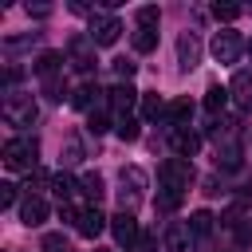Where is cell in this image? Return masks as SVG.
Returning <instances> with one entry per match:
<instances>
[{
  "instance_id": "cell-1",
  "label": "cell",
  "mask_w": 252,
  "mask_h": 252,
  "mask_svg": "<svg viewBox=\"0 0 252 252\" xmlns=\"http://www.w3.org/2000/svg\"><path fill=\"white\" fill-rule=\"evenodd\" d=\"M35 154H39V146H35V138H28V134L4 142V165H8L12 173H32V169H35Z\"/></svg>"
},
{
  "instance_id": "cell-2",
  "label": "cell",
  "mask_w": 252,
  "mask_h": 252,
  "mask_svg": "<svg viewBox=\"0 0 252 252\" xmlns=\"http://www.w3.org/2000/svg\"><path fill=\"white\" fill-rule=\"evenodd\" d=\"M158 177H161V189H173L185 197V189L193 185V161L189 158H165L158 165Z\"/></svg>"
},
{
  "instance_id": "cell-3",
  "label": "cell",
  "mask_w": 252,
  "mask_h": 252,
  "mask_svg": "<svg viewBox=\"0 0 252 252\" xmlns=\"http://www.w3.org/2000/svg\"><path fill=\"white\" fill-rule=\"evenodd\" d=\"M0 114H4V122L8 126H32L35 122V98L32 94H4V102H0Z\"/></svg>"
},
{
  "instance_id": "cell-4",
  "label": "cell",
  "mask_w": 252,
  "mask_h": 252,
  "mask_svg": "<svg viewBox=\"0 0 252 252\" xmlns=\"http://www.w3.org/2000/svg\"><path fill=\"white\" fill-rule=\"evenodd\" d=\"M240 51H244V39H240V32H232V28H220V32L213 35V59H217V63H236V59H240Z\"/></svg>"
},
{
  "instance_id": "cell-5",
  "label": "cell",
  "mask_w": 252,
  "mask_h": 252,
  "mask_svg": "<svg viewBox=\"0 0 252 252\" xmlns=\"http://www.w3.org/2000/svg\"><path fill=\"white\" fill-rule=\"evenodd\" d=\"M122 35V24H118V16H106V12H94L91 16V43H98V47H110L114 39Z\"/></svg>"
},
{
  "instance_id": "cell-6",
  "label": "cell",
  "mask_w": 252,
  "mask_h": 252,
  "mask_svg": "<svg viewBox=\"0 0 252 252\" xmlns=\"http://www.w3.org/2000/svg\"><path fill=\"white\" fill-rule=\"evenodd\" d=\"M122 213H130L134 205H138V197H142V189H146V173L138 169V165H122Z\"/></svg>"
},
{
  "instance_id": "cell-7",
  "label": "cell",
  "mask_w": 252,
  "mask_h": 252,
  "mask_svg": "<svg viewBox=\"0 0 252 252\" xmlns=\"http://www.w3.org/2000/svg\"><path fill=\"white\" fill-rule=\"evenodd\" d=\"M110 232H114L118 248H138V240H142V228H138L134 213H118V217H110Z\"/></svg>"
},
{
  "instance_id": "cell-8",
  "label": "cell",
  "mask_w": 252,
  "mask_h": 252,
  "mask_svg": "<svg viewBox=\"0 0 252 252\" xmlns=\"http://www.w3.org/2000/svg\"><path fill=\"white\" fill-rule=\"evenodd\" d=\"M197 59H201V39L193 32H181L177 35V63H181V71H193Z\"/></svg>"
},
{
  "instance_id": "cell-9",
  "label": "cell",
  "mask_w": 252,
  "mask_h": 252,
  "mask_svg": "<svg viewBox=\"0 0 252 252\" xmlns=\"http://www.w3.org/2000/svg\"><path fill=\"white\" fill-rule=\"evenodd\" d=\"M189 244H193L189 220H173V224L165 228V252H189Z\"/></svg>"
},
{
  "instance_id": "cell-10",
  "label": "cell",
  "mask_w": 252,
  "mask_h": 252,
  "mask_svg": "<svg viewBox=\"0 0 252 252\" xmlns=\"http://www.w3.org/2000/svg\"><path fill=\"white\" fill-rule=\"evenodd\" d=\"M228 94L236 98V106H240V110H252V67L232 75V83H228Z\"/></svg>"
},
{
  "instance_id": "cell-11",
  "label": "cell",
  "mask_w": 252,
  "mask_h": 252,
  "mask_svg": "<svg viewBox=\"0 0 252 252\" xmlns=\"http://www.w3.org/2000/svg\"><path fill=\"white\" fill-rule=\"evenodd\" d=\"M106 94H110V106L118 110V118H126V114H130V106H134V102L142 98V94H138V91H134L130 83H114V87H110Z\"/></svg>"
},
{
  "instance_id": "cell-12",
  "label": "cell",
  "mask_w": 252,
  "mask_h": 252,
  "mask_svg": "<svg viewBox=\"0 0 252 252\" xmlns=\"http://www.w3.org/2000/svg\"><path fill=\"white\" fill-rule=\"evenodd\" d=\"M20 220L32 228V224H43L47 220V201L43 197H35V193H28L24 201H20Z\"/></svg>"
},
{
  "instance_id": "cell-13",
  "label": "cell",
  "mask_w": 252,
  "mask_h": 252,
  "mask_svg": "<svg viewBox=\"0 0 252 252\" xmlns=\"http://www.w3.org/2000/svg\"><path fill=\"white\" fill-rule=\"evenodd\" d=\"M102 94H106V91H102L98 83H83V87L71 94V102H75V110H91V114H94V106L102 102Z\"/></svg>"
},
{
  "instance_id": "cell-14",
  "label": "cell",
  "mask_w": 252,
  "mask_h": 252,
  "mask_svg": "<svg viewBox=\"0 0 252 252\" xmlns=\"http://www.w3.org/2000/svg\"><path fill=\"white\" fill-rule=\"evenodd\" d=\"M75 228H79V236L94 240V236H98V232L106 228V217H102V213H98V209L91 205V209H83V217H79V224H75Z\"/></svg>"
},
{
  "instance_id": "cell-15",
  "label": "cell",
  "mask_w": 252,
  "mask_h": 252,
  "mask_svg": "<svg viewBox=\"0 0 252 252\" xmlns=\"http://www.w3.org/2000/svg\"><path fill=\"white\" fill-rule=\"evenodd\" d=\"M59 67H63V55H59V51H43V55L32 63V71H35L43 83H47V79H55V71H59Z\"/></svg>"
},
{
  "instance_id": "cell-16",
  "label": "cell",
  "mask_w": 252,
  "mask_h": 252,
  "mask_svg": "<svg viewBox=\"0 0 252 252\" xmlns=\"http://www.w3.org/2000/svg\"><path fill=\"white\" fill-rule=\"evenodd\" d=\"M169 138H173V150H177V158H193V154L201 150V138H197L193 130H173Z\"/></svg>"
},
{
  "instance_id": "cell-17",
  "label": "cell",
  "mask_w": 252,
  "mask_h": 252,
  "mask_svg": "<svg viewBox=\"0 0 252 252\" xmlns=\"http://www.w3.org/2000/svg\"><path fill=\"white\" fill-rule=\"evenodd\" d=\"M189 114H193V102H189V98H177V102L165 106V122H169L173 130H181V126L189 122Z\"/></svg>"
},
{
  "instance_id": "cell-18",
  "label": "cell",
  "mask_w": 252,
  "mask_h": 252,
  "mask_svg": "<svg viewBox=\"0 0 252 252\" xmlns=\"http://www.w3.org/2000/svg\"><path fill=\"white\" fill-rule=\"evenodd\" d=\"M228 98H232V94H228V87L213 83V87L205 91V110H209V114H220V110L228 106Z\"/></svg>"
},
{
  "instance_id": "cell-19",
  "label": "cell",
  "mask_w": 252,
  "mask_h": 252,
  "mask_svg": "<svg viewBox=\"0 0 252 252\" xmlns=\"http://www.w3.org/2000/svg\"><path fill=\"white\" fill-rule=\"evenodd\" d=\"M79 189L98 205V201H102V193H106V181H102V173H83V177H79Z\"/></svg>"
},
{
  "instance_id": "cell-20",
  "label": "cell",
  "mask_w": 252,
  "mask_h": 252,
  "mask_svg": "<svg viewBox=\"0 0 252 252\" xmlns=\"http://www.w3.org/2000/svg\"><path fill=\"white\" fill-rule=\"evenodd\" d=\"M51 189H55V197H59V205H67L75 193H79V185H75V177H67V173H55L51 177Z\"/></svg>"
},
{
  "instance_id": "cell-21",
  "label": "cell",
  "mask_w": 252,
  "mask_h": 252,
  "mask_svg": "<svg viewBox=\"0 0 252 252\" xmlns=\"http://www.w3.org/2000/svg\"><path fill=\"white\" fill-rule=\"evenodd\" d=\"M154 47H158V32H154V28H138V32H134V51L146 55V51H154Z\"/></svg>"
},
{
  "instance_id": "cell-22",
  "label": "cell",
  "mask_w": 252,
  "mask_h": 252,
  "mask_svg": "<svg viewBox=\"0 0 252 252\" xmlns=\"http://www.w3.org/2000/svg\"><path fill=\"white\" fill-rule=\"evenodd\" d=\"M189 228H193V236H209V232H213V213H209V209H197V213L189 217Z\"/></svg>"
},
{
  "instance_id": "cell-23",
  "label": "cell",
  "mask_w": 252,
  "mask_h": 252,
  "mask_svg": "<svg viewBox=\"0 0 252 252\" xmlns=\"http://www.w3.org/2000/svg\"><path fill=\"white\" fill-rule=\"evenodd\" d=\"M142 118H165L161 94H142Z\"/></svg>"
},
{
  "instance_id": "cell-24",
  "label": "cell",
  "mask_w": 252,
  "mask_h": 252,
  "mask_svg": "<svg viewBox=\"0 0 252 252\" xmlns=\"http://www.w3.org/2000/svg\"><path fill=\"white\" fill-rule=\"evenodd\" d=\"M217 165H220V169H236V165H240V146L228 142L224 150H217Z\"/></svg>"
},
{
  "instance_id": "cell-25",
  "label": "cell",
  "mask_w": 252,
  "mask_h": 252,
  "mask_svg": "<svg viewBox=\"0 0 252 252\" xmlns=\"http://www.w3.org/2000/svg\"><path fill=\"white\" fill-rule=\"evenodd\" d=\"M177 205H181V193H173V189H161V193H158V201H154V209H158V213H173Z\"/></svg>"
},
{
  "instance_id": "cell-26",
  "label": "cell",
  "mask_w": 252,
  "mask_h": 252,
  "mask_svg": "<svg viewBox=\"0 0 252 252\" xmlns=\"http://www.w3.org/2000/svg\"><path fill=\"white\" fill-rule=\"evenodd\" d=\"M240 12H244V8H240V4H220V0H217V4H213V16H217V20H220V24H232V20H236V16H240Z\"/></svg>"
},
{
  "instance_id": "cell-27",
  "label": "cell",
  "mask_w": 252,
  "mask_h": 252,
  "mask_svg": "<svg viewBox=\"0 0 252 252\" xmlns=\"http://www.w3.org/2000/svg\"><path fill=\"white\" fill-rule=\"evenodd\" d=\"M114 130H118V138H122V142H134V138H138V122H134L130 114H126V118H118V126H114Z\"/></svg>"
},
{
  "instance_id": "cell-28",
  "label": "cell",
  "mask_w": 252,
  "mask_h": 252,
  "mask_svg": "<svg viewBox=\"0 0 252 252\" xmlns=\"http://www.w3.org/2000/svg\"><path fill=\"white\" fill-rule=\"evenodd\" d=\"M161 20V12L158 8H138V28H154Z\"/></svg>"
},
{
  "instance_id": "cell-29",
  "label": "cell",
  "mask_w": 252,
  "mask_h": 252,
  "mask_svg": "<svg viewBox=\"0 0 252 252\" xmlns=\"http://www.w3.org/2000/svg\"><path fill=\"white\" fill-rule=\"evenodd\" d=\"M134 71H138V63H130V59H114V75H118L122 83H130Z\"/></svg>"
},
{
  "instance_id": "cell-30",
  "label": "cell",
  "mask_w": 252,
  "mask_h": 252,
  "mask_svg": "<svg viewBox=\"0 0 252 252\" xmlns=\"http://www.w3.org/2000/svg\"><path fill=\"white\" fill-rule=\"evenodd\" d=\"M83 158V150H79V142L75 138H67V146H63V165H75Z\"/></svg>"
},
{
  "instance_id": "cell-31",
  "label": "cell",
  "mask_w": 252,
  "mask_h": 252,
  "mask_svg": "<svg viewBox=\"0 0 252 252\" xmlns=\"http://www.w3.org/2000/svg\"><path fill=\"white\" fill-rule=\"evenodd\" d=\"M12 205H16V185L0 181V209H12Z\"/></svg>"
},
{
  "instance_id": "cell-32",
  "label": "cell",
  "mask_w": 252,
  "mask_h": 252,
  "mask_svg": "<svg viewBox=\"0 0 252 252\" xmlns=\"http://www.w3.org/2000/svg\"><path fill=\"white\" fill-rule=\"evenodd\" d=\"M106 126H110V118H106V110H94V114H91V130H94V134H102Z\"/></svg>"
},
{
  "instance_id": "cell-33",
  "label": "cell",
  "mask_w": 252,
  "mask_h": 252,
  "mask_svg": "<svg viewBox=\"0 0 252 252\" xmlns=\"http://www.w3.org/2000/svg\"><path fill=\"white\" fill-rule=\"evenodd\" d=\"M43 248H51V252L63 248V252H67V240H63V236H43Z\"/></svg>"
},
{
  "instance_id": "cell-34",
  "label": "cell",
  "mask_w": 252,
  "mask_h": 252,
  "mask_svg": "<svg viewBox=\"0 0 252 252\" xmlns=\"http://www.w3.org/2000/svg\"><path fill=\"white\" fill-rule=\"evenodd\" d=\"M47 12H51L47 4H28V16H47Z\"/></svg>"
},
{
  "instance_id": "cell-35",
  "label": "cell",
  "mask_w": 252,
  "mask_h": 252,
  "mask_svg": "<svg viewBox=\"0 0 252 252\" xmlns=\"http://www.w3.org/2000/svg\"><path fill=\"white\" fill-rule=\"evenodd\" d=\"M240 201H244V205L252 201V185H244V189H240Z\"/></svg>"
},
{
  "instance_id": "cell-36",
  "label": "cell",
  "mask_w": 252,
  "mask_h": 252,
  "mask_svg": "<svg viewBox=\"0 0 252 252\" xmlns=\"http://www.w3.org/2000/svg\"><path fill=\"white\" fill-rule=\"evenodd\" d=\"M248 51H252V43H248Z\"/></svg>"
}]
</instances>
